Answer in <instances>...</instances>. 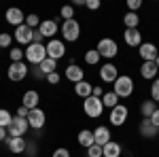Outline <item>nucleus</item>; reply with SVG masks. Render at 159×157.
<instances>
[{"instance_id": "4be33fe9", "label": "nucleus", "mask_w": 159, "mask_h": 157, "mask_svg": "<svg viewBox=\"0 0 159 157\" xmlns=\"http://www.w3.org/2000/svg\"><path fill=\"white\" fill-rule=\"evenodd\" d=\"M121 145L119 142H115V140H110L108 145L102 146V157H121Z\"/></svg>"}, {"instance_id": "a19ab883", "label": "nucleus", "mask_w": 159, "mask_h": 157, "mask_svg": "<svg viewBox=\"0 0 159 157\" xmlns=\"http://www.w3.org/2000/svg\"><path fill=\"white\" fill-rule=\"evenodd\" d=\"M85 7L89 9V11H98L100 7H102V2H100V0H87Z\"/></svg>"}, {"instance_id": "c9c22d12", "label": "nucleus", "mask_w": 159, "mask_h": 157, "mask_svg": "<svg viewBox=\"0 0 159 157\" xmlns=\"http://www.w3.org/2000/svg\"><path fill=\"white\" fill-rule=\"evenodd\" d=\"M11 43H13V36H11V34H7V32H2V34H0V49L11 47Z\"/></svg>"}, {"instance_id": "9d476101", "label": "nucleus", "mask_w": 159, "mask_h": 157, "mask_svg": "<svg viewBox=\"0 0 159 157\" xmlns=\"http://www.w3.org/2000/svg\"><path fill=\"white\" fill-rule=\"evenodd\" d=\"M28 123H30V127L32 130H43L45 127V123H47V115H45V110L40 109H34V110H30V115H28Z\"/></svg>"}, {"instance_id": "20e7f679", "label": "nucleus", "mask_w": 159, "mask_h": 157, "mask_svg": "<svg viewBox=\"0 0 159 157\" xmlns=\"http://www.w3.org/2000/svg\"><path fill=\"white\" fill-rule=\"evenodd\" d=\"M83 113H85L89 119H98L100 115L104 113V104H102V98L89 96L83 100Z\"/></svg>"}, {"instance_id": "0eeeda50", "label": "nucleus", "mask_w": 159, "mask_h": 157, "mask_svg": "<svg viewBox=\"0 0 159 157\" xmlns=\"http://www.w3.org/2000/svg\"><path fill=\"white\" fill-rule=\"evenodd\" d=\"M28 130H30V123H28V119H21V117H13L11 125L7 127V132H9V138H24L25 134H28Z\"/></svg>"}, {"instance_id": "58836bf2", "label": "nucleus", "mask_w": 159, "mask_h": 157, "mask_svg": "<svg viewBox=\"0 0 159 157\" xmlns=\"http://www.w3.org/2000/svg\"><path fill=\"white\" fill-rule=\"evenodd\" d=\"M60 81H61V74L60 72H51L49 76H47V83H49V85H60Z\"/></svg>"}, {"instance_id": "6e6552de", "label": "nucleus", "mask_w": 159, "mask_h": 157, "mask_svg": "<svg viewBox=\"0 0 159 157\" xmlns=\"http://www.w3.org/2000/svg\"><path fill=\"white\" fill-rule=\"evenodd\" d=\"M127 117H129V109L125 104H117L108 113V121H110V125H115V127H121L123 123L127 121Z\"/></svg>"}, {"instance_id": "bb28decb", "label": "nucleus", "mask_w": 159, "mask_h": 157, "mask_svg": "<svg viewBox=\"0 0 159 157\" xmlns=\"http://www.w3.org/2000/svg\"><path fill=\"white\" fill-rule=\"evenodd\" d=\"M123 24H125V30H134V28H138V24H140V17H138V13L127 11L125 15H123Z\"/></svg>"}, {"instance_id": "a211bd4d", "label": "nucleus", "mask_w": 159, "mask_h": 157, "mask_svg": "<svg viewBox=\"0 0 159 157\" xmlns=\"http://www.w3.org/2000/svg\"><path fill=\"white\" fill-rule=\"evenodd\" d=\"M93 138H96V145L104 146V145H108L110 140H112V134H110V130L106 127V125H98V127L93 130Z\"/></svg>"}, {"instance_id": "f3484780", "label": "nucleus", "mask_w": 159, "mask_h": 157, "mask_svg": "<svg viewBox=\"0 0 159 157\" xmlns=\"http://www.w3.org/2000/svg\"><path fill=\"white\" fill-rule=\"evenodd\" d=\"M38 30H40V34H43V38H55V34H57V21H53V19H45V21H40V25H38Z\"/></svg>"}, {"instance_id": "f8f14e48", "label": "nucleus", "mask_w": 159, "mask_h": 157, "mask_svg": "<svg viewBox=\"0 0 159 157\" xmlns=\"http://www.w3.org/2000/svg\"><path fill=\"white\" fill-rule=\"evenodd\" d=\"M100 79H102L104 83H115V81L119 79V68H117L115 64H110V62L102 64V66H100Z\"/></svg>"}, {"instance_id": "aec40b11", "label": "nucleus", "mask_w": 159, "mask_h": 157, "mask_svg": "<svg viewBox=\"0 0 159 157\" xmlns=\"http://www.w3.org/2000/svg\"><path fill=\"white\" fill-rule=\"evenodd\" d=\"M38 102H40V96H38V91H34V89H28L24 96H21V104L28 110L38 109Z\"/></svg>"}, {"instance_id": "393cba45", "label": "nucleus", "mask_w": 159, "mask_h": 157, "mask_svg": "<svg viewBox=\"0 0 159 157\" xmlns=\"http://www.w3.org/2000/svg\"><path fill=\"white\" fill-rule=\"evenodd\" d=\"M91 91H93V85L89 83V81H81V83L74 85V94L79 98H83V100L91 96Z\"/></svg>"}, {"instance_id": "c03bdc74", "label": "nucleus", "mask_w": 159, "mask_h": 157, "mask_svg": "<svg viewBox=\"0 0 159 157\" xmlns=\"http://www.w3.org/2000/svg\"><path fill=\"white\" fill-rule=\"evenodd\" d=\"M91 96L102 98V96H104V89H102V87H98V85H93V91H91Z\"/></svg>"}, {"instance_id": "2f4dec72", "label": "nucleus", "mask_w": 159, "mask_h": 157, "mask_svg": "<svg viewBox=\"0 0 159 157\" xmlns=\"http://www.w3.org/2000/svg\"><path fill=\"white\" fill-rule=\"evenodd\" d=\"M25 25H28V28H32V30H34V28L38 30V25H40V17H38L36 13H30V15H25Z\"/></svg>"}, {"instance_id": "cd10ccee", "label": "nucleus", "mask_w": 159, "mask_h": 157, "mask_svg": "<svg viewBox=\"0 0 159 157\" xmlns=\"http://www.w3.org/2000/svg\"><path fill=\"white\" fill-rule=\"evenodd\" d=\"M102 104H104V109H115V106L119 104V96H117L115 91H104Z\"/></svg>"}, {"instance_id": "e433bc0d", "label": "nucleus", "mask_w": 159, "mask_h": 157, "mask_svg": "<svg viewBox=\"0 0 159 157\" xmlns=\"http://www.w3.org/2000/svg\"><path fill=\"white\" fill-rule=\"evenodd\" d=\"M87 157H102V146L100 145H91L87 149Z\"/></svg>"}, {"instance_id": "4c0bfd02", "label": "nucleus", "mask_w": 159, "mask_h": 157, "mask_svg": "<svg viewBox=\"0 0 159 157\" xmlns=\"http://www.w3.org/2000/svg\"><path fill=\"white\" fill-rule=\"evenodd\" d=\"M51 157H70V151L66 149V146H57L55 151H53V155Z\"/></svg>"}, {"instance_id": "412c9836", "label": "nucleus", "mask_w": 159, "mask_h": 157, "mask_svg": "<svg viewBox=\"0 0 159 157\" xmlns=\"http://www.w3.org/2000/svg\"><path fill=\"white\" fill-rule=\"evenodd\" d=\"M7 146H9V151H11L13 155H24L25 146H28V140L25 138H9Z\"/></svg>"}, {"instance_id": "b1692460", "label": "nucleus", "mask_w": 159, "mask_h": 157, "mask_svg": "<svg viewBox=\"0 0 159 157\" xmlns=\"http://www.w3.org/2000/svg\"><path fill=\"white\" fill-rule=\"evenodd\" d=\"M159 134V130L151 123V119H142L140 123V136H144V138H155Z\"/></svg>"}, {"instance_id": "72a5a7b5", "label": "nucleus", "mask_w": 159, "mask_h": 157, "mask_svg": "<svg viewBox=\"0 0 159 157\" xmlns=\"http://www.w3.org/2000/svg\"><path fill=\"white\" fill-rule=\"evenodd\" d=\"M24 58H25L24 49H19V47H13L11 49V62H24Z\"/></svg>"}, {"instance_id": "c756f323", "label": "nucleus", "mask_w": 159, "mask_h": 157, "mask_svg": "<svg viewBox=\"0 0 159 157\" xmlns=\"http://www.w3.org/2000/svg\"><path fill=\"white\" fill-rule=\"evenodd\" d=\"M98 62H100V53L96 51V49H87V51H85V64L96 66Z\"/></svg>"}, {"instance_id": "f03ea898", "label": "nucleus", "mask_w": 159, "mask_h": 157, "mask_svg": "<svg viewBox=\"0 0 159 157\" xmlns=\"http://www.w3.org/2000/svg\"><path fill=\"white\" fill-rule=\"evenodd\" d=\"M112 91L119 98H129L134 94V79L127 76V74H119V79L112 85Z\"/></svg>"}, {"instance_id": "39448f33", "label": "nucleus", "mask_w": 159, "mask_h": 157, "mask_svg": "<svg viewBox=\"0 0 159 157\" xmlns=\"http://www.w3.org/2000/svg\"><path fill=\"white\" fill-rule=\"evenodd\" d=\"M28 72H30V68H28L25 62H11L9 68H7V76H9L11 83H19V81H24L25 76H28Z\"/></svg>"}, {"instance_id": "37998d69", "label": "nucleus", "mask_w": 159, "mask_h": 157, "mask_svg": "<svg viewBox=\"0 0 159 157\" xmlns=\"http://www.w3.org/2000/svg\"><path fill=\"white\" fill-rule=\"evenodd\" d=\"M151 123H153V125H155V127L159 130V106H157V110L151 115Z\"/></svg>"}, {"instance_id": "c85d7f7f", "label": "nucleus", "mask_w": 159, "mask_h": 157, "mask_svg": "<svg viewBox=\"0 0 159 157\" xmlns=\"http://www.w3.org/2000/svg\"><path fill=\"white\" fill-rule=\"evenodd\" d=\"M38 68H40V72L45 74V76H49L51 72H57V62L51 60V58H47L45 62H40V66H38Z\"/></svg>"}, {"instance_id": "a878e982", "label": "nucleus", "mask_w": 159, "mask_h": 157, "mask_svg": "<svg viewBox=\"0 0 159 157\" xmlns=\"http://www.w3.org/2000/svg\"><path fill=\"white\" fill-rule=\"evenodd\" d=\"M157 110V104L153 102V100H142V104H140V115H142V119H151V115Z\"/></svg>"}, {"instance_id": "49530a36", "label": "nucleus", "mask_w": 159, "mask_h": 157, "mask_svg": "<svg viewBox=\"0 0 159 157\" xmlns=\"http://www.w3.org/2000/svg\"><path fill=\"white\" fill-rule=\"evenodd\" d=\"M34 43H43V34H40V30H34Z\"/></svg>"}, {"instance_id": "423d86ee", "label": "nucleus", "mask_w": 159, "mask_h": 157, "mask_svg": "<svg viewBox=\"0 0 159 157\" xmlns=\"http://www.w3.org/2000/svg\"><path fill=\"white\" fill-rule=\"evenodd\" d=\"M60 32H61V36H64V40L74 43V40H79V36H81V24L76 19H68V21H64L60 25Z\"/></svg>"}, {"instance_id": "ddd939ff", "label": "nucleus", "mask_w": 159, "mask_h": 157, "mask_svg": "<svg viewBox=\"0 0 159 157\" xmlns=\"http://www.w3.org/2000/svg\"><path fill=\"white\" fill-rule=\"evenodd\" d=\"M4 19H7V24L15 25V28H19V25L25 24V15L21 9H17V7H9L7 13H4Z\"/></svg>"}, {"instance_id": "79ce46f5", "label": "nucleus", "mask_w": 159, "mask_h": 157, "mask_svg": "<svg viewBox=\"0 0 159 157\" xmlns=\"http://www.w3.org/2000/svg\"><path fill=\"white\" fill-rule=\"evenodd\" d=\"M28 115H30V110H28L24 104H21V106L17 109V117H21V119H28Z\"/></svg>"}, {"instance_id": "7ed1b4c3", "label": "nucleus", "mask_w": 159, "mask_h": 157, "mask_svg": "<svg viewBox=\"0 0 159 157\" xmlns=\"http://www.w3.org/2000/svg\"><path fill=\"white\" fill-rule=\"evenodd\" d=\"M96 51L100 53V58L112 60V58H117V53H119V45H117L115 38H100L98 45H96Z\"/></svg>"}, {"instance_id": "8fccbe9b", "label": "nucleus", "mask_w": 159, "mask_h": 157, "mask_svg": "<svg viewBox=\"0 0 159 157\" xmlns=\"http://www.w3.org/2000/svg\"><path fill=\"white\" fill-rule=\"evenodd\" d=\"M155 64H157V68H159V55H157V60H155Z\"/></svg>"}, {"instance_id": "a18cd8bd", "label": "nucleus", "mask_w": 159, "mask_h": 157, "mask_svg": "<svg viewBox=\"0 0 159 157\" xmlns=\"http://www.w3.org/2000/svg\"><path fill=\"white\" fill-rule=\"evenodd\" d=\"M34 153H36V146H34V145H30V142H28V146H25V155L34 157Z\"/></svg>"}, {"instance_id": "de8ad7c7", "label": "nucleus", "mask_w": 159, "mask_h": 157, "mask_svg": "<svg viewBox=\"0 0 159 157\" xmlns=\"http://www.w3.org/2000/svg\"><path fill=\"white\" fill-rule=\"evenodd\" d=\"M7 127H0V142H2V140H7Z\"/></svg>"}, {"instance_id": "9b49d317", "label": "nucleus", "mask_w": 159, "mask_h": 157, "mask_svg": "<svg viewBox=\"0 0 159 157\" xmlns=\"http://www.w3.org/2000/svg\"><path fill=\"white\" fill-rule=\"evenodd\" d=\"M13 38H15L19 45H25V47H28V45L34 43V30L24 24V25H19V28H15V36Z\"/></svg>"}, {"instance_id": "09e8293b", "label": "nucleus", "mask_w": 159, "mask_h": 157, "mask_svg": "<svg viewBox=\"0 0 159 157\" xmlns=\"http://www.w3.org/2000/svg\"><path fill=\"white\" fill-rule=\"evenodd\" d=\"M87 0H74V7H85Z\"/></svg>"}, {"instance_id": "1a4fd4ad", "label": "nucleus", "mask_w": 159, "mask_h": 157, "mask_svg": "<svg viewBox=\"0 0 159 157\" xmlns=\"http://www.w3.org/2000/svg\"><path fill=\"white\" fill-rule=\"evenodd\" d=\"M45 47H47V58H51V60H55V62L61 60V58L66 55V45H64V40L51 38Z\"/></svg>"}, {"instance_id": "dca6fc26", "label": "nucleus", "mask_w": 159, "mask_h": 157, "mask_svg": "<svg viewBox=\"0 0 159 157\" xmlns=\"http://www.w3.org/2000/svg\"><path fill=\"white\" fill-rule=\"evenodd\" d=\"M159 74V68L155 62H142V66H140V76L142 79H147V81H155Z\"/></svg>"}, {"instance_id": "2eb2a0df", "label": "nucleus", "mask_w": 159, "mask_h": 157, "mask_svg": "<svg viewBox=\"0 0 159 157\" xmlns=\"http://www.w3.org/2000/svg\"><path fill=\"white\" fill-rule=\"evenodd\" d=\"M64 76L70 81V83H81V81H85V70L79 66V64H70V66H66V72Z\"/></svg>"}, {"instance_id": "f257e3e1", "label": "nucleus", "mask_w": 159, "mask_h": 157, "mask_svg": "<svg viewBox=\"0 0 159 157\" xmlns=\"http://www.w3.org/2000/svg\"><path fill=\"white\" fill-rule=\"evenodd\" d=\"M47 60V47L43 43H32L25 47V62L28 64H34V66H40V62Z\"/></svg>"}, {"instance_id": "ea45409f", "label": "nucleus", "mask_w": 159, "mask_h": 157, "mask_svg": "<svg viewBox=\"0 0 159 157\" xmlns=\"http://www.w3.org/2000/svg\"><path fill=\"white\" fill-rule=\"evenodd\" d=\"M140 7H142V0H127V9L132 13H136Z\"/></svg>"}, {"instance_id": "6ab92c4d", "label": "nucleus", "mask_w": 159, "mask_h": 157, "mask_svg": "<svg viewBox=\"0 0 159 157\" xmlns=\"http://www.w3.org/2000/svg\"><path fill=\"white\" fill-rule=\"evenodd\" d=\"M123 40H125L127 47H140V45H142V34H140L138 28H134V30H125V32H123Z\"/></svg>"}, {"instance_id": "473e14b6", "label": "nucleus", "mask_w": 159, "mask_h": 157, "mask_svg": "<svg viewBox=\"0 0 159 157\" xmlns=\"http://www.w3.org/2000/svg\"><path fill=\"white\" fill-rule=\"evenodd\" d=\"M60 15L64 17V21H68V19H74V7H70V4L61 7V9H60Z\"/></svg>"}, {"instance_id": "5701e85b", "label": "nucleus", "mask_w": 159, "mask_h": 157, "mask_svg": "<svg viewBox=\"0 0 159 157\" xmlns=\"http://www.w3.org/2000/svg\"><path fill=\"white\" fill-rule=\"evenodd\" d=\"M76 140H79V145L83 146V149H89L91 145H96V138H93L91 130H81L79 136H76Z\"/></svg>"}, {"instance_id": "f704fd0d", "label": "nucleus", "mask_w": 159, "mask_h": 157, "mask_svg": "<svg viewBox=\"0 0 159 157\" xmlns=\"http://www.w3.org/2000/svg\"><path fill=\"white\" fill-rule=\"evenodd\" d=\"M151 100H153L155 104L159 102V79H155L153 85H151Z\"/></svg>"}, {"instance_id": "7c9ffc66", "label": "nucleus", "mask_w": 159, "mask_h": 157, "mask_svg": "<svg viewBox=\"0 0 159 157\" xmlns=\"http://www.w3.org/2000/svg\"><path fill=\"white\" fill-rule=\"evenodd\" d=\"M13 121V115L7 109H0V127H9Z\"/></svg>"}, {"instance_id": "4468645a", "label": "nucleus", "mask_w": 159, "mask_h": 157, "mask_svg": "<svg viewBox=\"0 0 159 157\" xmlns=\"http://www.w3.org/2000/svg\"><path fill=\"white\" fill-rule=\"evenodd\" d=\"M138 53H140L142 62H155L157 55H159V49H157V45H153V43H142V45L138 47Z\"/></svg>"}]
</instances>
